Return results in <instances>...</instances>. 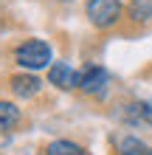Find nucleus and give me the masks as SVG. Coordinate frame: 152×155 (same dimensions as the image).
<instances>
[{
    "instance_id": "nucleus-2",
    "label": "nucleus",
    "mask_w": 152,
    "mask_h": 155,
    "mask_svg": "<svg viewBox=\"0 0 152 155\" xmlns=\"http://www.w3.org/2000/svg\"><path fill=\"white\" fill-rule=\"evenodd\" d=\"M85 12L96 28H110L121 17V0H87Z\"/></svg>"
},
{
    "instance_id": "nucleus-3",
    "label": "nucleus",
    "mask_w": 152,
    "mask_h": 155,
    "mask_svg": "<svg viewBox=\"0 0 152 155\" xmlns=\"http://www.w3.org/2000/svg\"><path fill=\"white\" fill-rule=\"evenodd\" d=\"M79 87L90 96H104L107 90V71L102 65H87L79 76Z\"/></svg>"
},
{
    "instance_id": "nucleus-4",
    "label": "nucleus",
    "mask_w": 152,
    "mask_h": 155,
    "mask_svg": "<svg viewBox=\"0 0 152 155\" xmlns=\"http://www.w3.org/2000/svg\"><path fill=\"white\" fill-rule=\"evenodd\" d=\"M79 76H82V74H76L68 62H53V65L48 68V82L57 85V87H62V90L79 87Z\"/></svg>"
},
{
    "instance_id": "nucleus-10",
    "label": "nucleus",
    "mask_w": 152,
    "mask_h": 155,
    "mask_svg": "<svg viewBox=\"0 0 152 155\" xmlns=\"http://www.w3.org/2000/svg\"><path fill=\"white\" fill-rule=\"evenodd\" d=\"M121 155H152V150L144 147V141L132 138V135H127V138L121 141Z\"/></svg>"
},
{
    "instance_id": "nucleus-6",
    "label": "nucleus",
    "mask_w": 152,
    "mask_h": 155,
    "mask_svg": "<svg viewBox=\"0 0 152 155\" xmlns=\"http://www.w3.org/2000/svg\"><path fill=\"white\" fill-rule=\"evenodd\" d=\"M127 121L130 124H149L152 127V104L149 102H132V104H127Z\"/></svg>"
},
{
    "instance_id": "nucleus-5",
    "label": "nucleus",
    "mask_w": 152,
    "mask_h": 155,
    "mask_svg": "<svg viewBox=\"0 0 152 155\" xmlns=\"http://www.w3.org/2000/svg\"><path fill=\"white\" fill-rule=\"evenodd\" d=\"M8 87L14 90V96H20V99H31L34 93H40L42 82L34 76V74H17V76H11Z\"/></svg>"
},
{
    "instance_id": "nucleus-7",
    "label": "nucleus",
    "mask_w": 152,
    "mask_h": 155,
    "mask_svg": "<svg viewBox=\"0 0 152 155\" xmlns=\"http://www.w3.org/2000/svg\"><path fill=\"white\" fill-rule=\"evenodd\" d=\"M17 121H20V107L14 102H0V133L11 130Z\"/></svg>"
},
{
    "instance_id": "nucleus-9",
    "label": "nucleus",
    "mask_w": 152,
    "mask_h": 155,
    "mask_svg": "<svg viewBox=\"0 0 152 155\" xmlns=\"http://www.w3.org/2000/svg\"><path fill=\"white\" fill-rule=\"evenodd\" d=\"M45 155H87V152L73 141H51L45 147Z\"/></svg>"
},
{
    "instance_id": "nucleus-1",
    "label": "nucleus",
    "mask_w": 152,
    "mask_h": 155,
    "mask_svg": "<svg viewBox=\"0 0 152 155\" xmlns=\"http://www.w3.org/2000/svg\"><path fill=\"white\" fill-rule=\"evenodd\" d=\"M14 59H17V65L25 68V71L48 68V62H51V45L42 42V40H28V42H23L20 48L14 51Z\"/></svg>"
},
{
    "instance_id": "nucleus-8",
    "label": "nucleus",
    "mask_w": 152,
    "mask_h": 155,
    "mask_svg": "<svg viewBox=\"0 0 152 155\" xmlns=\"http://www.w3.org/2000/svg\"><path fill=\"white\" fill-rule=\"evenodd\" d=\"M130 20L149 23L152 20V0H130Z\"/></svg>"
}]
</instances>
